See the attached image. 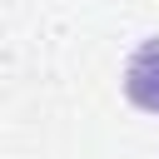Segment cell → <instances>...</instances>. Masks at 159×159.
I'll return each mask as SVG.
<instances>
[{"label": "cell", "instance_id": "cell-1", "mask_svg": "<svg viewBox=\"0 0 159 159\" xmlns=\"http://www.w3.org/2000/svg\"><path fill=\"white\" fill-rule=\"evenodd\" d=\"M124 99L144 114H159V35L144 40L124 65Z\"/></svg>", "mask_w": 159, "mask_h": 159}]
</instances>
